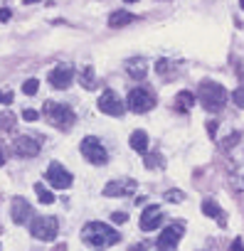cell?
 Listing matches in <instances>:
<instances>
[{"instance_id": "31", "label": "cell", "mask_w": 244, "mask_h": 251, "mask_svg": "<svg viewBox=\"0 0 244 251\" xmlns=\"http://www.w3.org/2000/svg\"><path fill=\"white\" fill-rule=\"evenodd\" d=\"M232 251H244V246H242V239H234V241H232Z\"/></svg>"}, {"instance_id": "23", "label": "cell", "mask_w": 244, "mask_h": 251, "mask_svg": "<svg viewBox=\"0 0 244 251\" xmlns=\"http://www.w3.org/2000/svg\"><path fill=\"white\" fill-rule=\"evenodd\" d=\"M165 200H168V202H183L185 197H183L180 190H170V192H165Z\"/></svg>"}, {"instance_id": "9", "label": "cell", "mask_w": 244, "mask_h": 251, "mask_svg": "<svg viewBox=\"0 0 244 251\" xmlns=\"http://www.w3.org/2000/svg\"><path fill=\"white\" fill-rule=\"evenodd\" d=\"M45 177H47V182H50L52 187H57V190H67V187L72 185V180H74V177L69 175V170H64L59 163H50Z\"/></svg>"}, {"instance_id": "2", "label": "cell", "mask_w": 244, "mask_h": 251, "mask_svg": "<svg viewBox=\"0 0 244 251\" xmlns=\"http://www.w3.org/2000/svg\"><path fill=\"white\" fill-rule=\"evenodd\" d=\"M42 116L50 126L59 131H69L74 126V111L67 106V103H57V101H45L42 106Z\"/></svg>"}, {"instance_id": "22", "label": "cell", "mask_w": 244, "mask_h": 251, "mask_svg": "<svg viewBox=\"0 0 244 251\" xmlns=\"http://www.w3.org/2000/svg\"><path fill=\"white\" fill-rule=\"evenodd\" d=\"M37 89H40V81H37V79H27V81L23 84V94H27V96H35Z\"/></svg>"}, {"instance_id": "33", "label": "cell", "mask_w": 244, "mask_h": 251, "mask_svg": "<svg viewBox=\"0 0 244 251\" xmlns=\"http://www.w3.org/2000/svg\"><path fill=\"white\" fill-rule=\"evenodd\" d=\"M5 165V155H3V148H0V168Z\"/></svg>"}, {"instance_id": "8", "label": "cell", "mask_w": 244, "mask_h": 251, "mask_svg": "<svg viewBox=\"0 0 244 251\" xmlns=\"http://www.w3.org/2000/svg\"><path fill=\"white\" fill-rule=\"evenodd\" d=\"M96 106H99V111L101 113H108V116H121V113H124V101H121L111 89H106L101 96H99V101H96Z\"/></svg>"}, {"instance_id": "3", "label": "cell", "mask_w": 244, "mask_h": 251, "mask_svg": "<svg viewBox=\"0 0 244 251\" xmlns=\"http://www.w3.org/2000/svg\"><path fill=\"white\" fill-rule=\"evenodd\" d=\"M197 101L205 106V111H219L227 103V89L217 81H202L197 89Z\"/></svg>"}, {"instance_id": "11", "label": "cell", "mask_w": 244, "mask_h": 251, "mask_svg": "<svg viewBox=\"0 0 244 251\" xmlns=\"http://www.w3.org/2000/svg\"><path fill=\"white\" fill-rule=\"evenodd\" d=\"M72 81H74V69H72V64H57V67L50 72V84H52L54 89H67Z\"/></svg>"}, {"instance_id": "7", "label": "cell", "mask_w": 244, "mask_h": 251, "mask_svg": "<svg viewBox=\"0 0 244 251\" xmlns=\"http://www.w3.org/2000/svg\"><path fill=\"white\" fill-rule=\"evenodd\" d=\"M42 148V138L40 133H32V136H18L13 141V151L20 155V158H35Z\"/></svg>"}, {"instance_id": "18", "label": "cell", "mask_w": 244, "mask_h": 251, "mask_svg": "<svg viewBox=\"0 0 244 251\" xmlns=\"http://www.w3.org/2000/svg\"><path fill=\"white\" fill-rule=\"evenodd\" d=\"M202 212H205L207 217L217 219V222H219V226H224V224H227V219H224V212L219 209V204H217V202H212V200H205V202H202Z\"/></svg>"}, {"instance_id": "36", "label": "cell", "mask_w": 244, "mask_h": 251, "mask_svg": "<svg viewBox=\"0 0 244 251\" xmlns=\"http://www.w3.org/2000/svg\"><path fill=\"white\" fill-rule=\"evenodd\" d=\"M126 3H138V0H126Z\"/></svg>"}, {"instance_id": "26", "label": "cell", "mask_w": 244, "mask_h": 251, "mask_svg": "<svg viewBox=\"0 0 244 251\" xmlns=\"http://www.w3.org/2000/svg\"><path fill=\"white\" fill-rule=\"evenodd\" d=\"M23 118L32 123V121H37V118H40V113H37V111H32V108H25V111H23Z\"/></svg>"}, {"instance_id": "20", "label": "cell", "mask_w": 244, "mask_h": 251, "mask_svg": "<svg viewBox=\"0 0 244 251\" xmlns=\"http://www.w3.org/2000/svg\"><path fill=\"white\" fill-rule=\"evenodd\" d=\"M35 195H37V200H40L42 204H52V202H54V195H52L42 182H35Z\"/></svg>"}, {"instance_id": "1", "label": "cell", "mask_w": 244, "mask_h": 251, "mask_svg": "<svg viewBox=\"0 0 244 251\" xmlns=\"http://www.w3.org/2000/svg\"><path fill=\"white\" fill-rule=\"evenodd\" d=\"M118 239H121V234L116 229H111L108 224H104V222H89L81 229V241L94 246V249L113 246V244H118Z\"/></svg>"}, {"instance_id": "24", "label": "cell", "mask_w": 244, "mask_h": 251, "mask_svg": "<svg viewBox=\"0 0 244 251\" xmlns=\"http://www.w3.org/2000/svg\"><path fill=\"white\" fill-rule=\"evenodd\" d=\"M161 163H163V160H161V155H158V153H153L151 158H146V168H158Z\"/></svg>"}, {"instance_id": "6", "label": "cell", "mask_w": 244, "mask_h": 251, "mask_svg": "<svg viewBox=\"0 0 244 251\" xmlns=\"http://www.w3.org/2000/svg\"><path fill=\"white\" fill-rule=\"evenodd\" d=\"M126 106L134 113H148L156 106V96L148 89H131L129 91V99H126Z\"/></svg>"}, {"instance_id": "29", "label": "cell", "mask_w": 244, "mask_h": 251, "mask_svg": "<svg viewBox=\"0 0 244 251\" xmlns=\"http://www.w3.org/2000/svg\"><path fill=\"white\" fill-rule=\"evenodd\" d=\"M0 103H8V106H10V103H13V91H10V94L0 91Z\"/></svg>"}, {"instance_id": "30", "label": "cell", "mask_w": 244, "mask_h": 251, "mask_svg": "<svg viewBox=\"0 0 244 251\" xmlns=\"http://www.w3.org/2000/svg\"><path fill=\"white\" fill-rule=\"evenodd\" d=\"M131 251H153V249H151L148 244H134V246H131Z\"/></svg>"}, {"instance_id": "35", "label": "cell", "mask_w": 244, "mask_h": 251, "mask_svg": "<svg viewBox=\"0 0 244 251\" xmlns=\"http://www.w3.org/2000/svg\"><path fill=\"white\" fill-rule=\"evenodd\" d=\"M30 3H40V0H25V5H30Z\"/></svg>"}, {"instance_id": "21", "label": "cell", "mask_w": 244, "mask_h": 251, "mask_svg": "<svg viewBox=\"0 0 244 251\" xmlns=\"http://www.w3.org/2000/svg\"><path fill=\"white\" fill-rule=\"evenodd\" d=\"M79 81H81V86H84V89H91V86H94V69H91V67H86V69L81 72V79H79Z\"/></svg>"}, {"instance_id": "17", "label": "cell", "mask_w": 244, "mask_h": 251, "mask_svg": "<svg viewBox=\"0 0 244 251\" xmlns=\"http://www.w3.org/2000/svg\"><path fill=\"white\" fill-rule=\"evenodd\" d=\"M129 146H131L136 153H146V151H148V133H146V131H134L131 138H129Z\"/></svg>"}, {"instance_id": "25", "label": "cell", "mask_w": 244, "mask_h": 251, "mask_svg": "<svg viewBox=\"0 0 244 251\" xmlns=\"http://www.w3.org/2000/svg\"><path fill=\"white\" fill-rule=\"evenodd\" d=\"M232 99H234V103H237L239 108H244V89H237V91L232 94Z\"/></svg>"}, {"instance_id": "16", "label": "cell", "mask_w": 244, "mask_h": 251, "mask_svg": "<svg viewBox=\"0 0 244 251\" xmlns=\"http://www.w3.org/2000/svg\"><path fill=\"white\" fill-rule=\"evenodd\" d=\"M134 18H136V15H131L129 10H116V13H111V15H108V27L118 30V27H124V25L134 23Z\"/></svg>"}, {"instance_id": "34", "label": "cell", "mask_w": 244, "mask_h": 251, "mask_svg": "<svg viewBox=\"0 0 244 251\" xmlns=\"http://www.w3.org/2000/svg\"><path fill=\"white\" fill-rule=\"evenodd\" d=\"M64 249H67L64 244H59V246H54V251H64Z\"/></svg>"}, {"instance_id": "10", "label": "cell", "mask_w": 244, "mask_h": 251, "mask_svg": "<svg viewBox=\"0 0 244 251\" xmlns=\"http://www.w3.org/2000/svg\"><path fill=\"white\" fill-rule=\"evenodd\" d=\"M183 234H185V226L180 224V222H175V224H168L163 231H161V236H158V249L161 251H165V249H173L180 239H183Z\"/></svg>"}, {"instance_id": "13", "label": "cell", "mask_w": 244, "mask_h": 251, "mask_svg": "<svg viewBox=\"0 0 244 251\" xmlns=\"http://www.w3.org/2000/svg\"><path fill=\"white\" fill-rule=\"evenodd\" d=\"M136 192V180H111L104 187L106 197H129Z\"/></svg>"}, {"instance_id": "4", "label": "cell", "mask_w": 244, "mask_h": 251, "mask_svg": "<svg viewBox=\"0 0 244 251\" xmlns=\"http://www.w3.org/2000/svg\"><path fill=\"white\" fill-rule=\"evenodd\" d=\"M79 151H81V155H84L91 165H104V163L108 160V153H106V148L101 146V141H99L96 136H86V138L79 143Z\"/></svg>"}, {"instance_id": "28", "label": "cell", "mask_w": 244, "mask_h": 251, "mask_svg": "<svg viewBox=\"0 0 244 251\" xmlns=\"http://www.w3.org/2000/svg\"><path fill=\"white\" fill-rule=\"evenodd\" d=\"M10 18H13V13L8 8H0V23H8Z\"/></svg>"}, {"instance_id": "14", "label": "cell", "mask_w": 244, "mask_h": 251, "mask_svg": "<svg viewBox=\"0 0 244 251\" xmlns=\"http://www.w3.org/2000/svg\"><path fill=\"white\" fill-rule=\"evenodd\" d=\"M161 224H163V209H161L158 204L146 207L143 214H141V229H143V231H153V229H158Z\"/></svg>"}, {"instance_id": "32", "label": "cell", "mask_w": 244, "mask_h": 251, "mask_svg": "<svg viewBox=\"0 0 244 251\" xmlns=\"http://www.w3.org/2000/svg\"><path fill=\"white\" fill-rule=\"evenodd\" d=\"M207 131L215 136V131H217V123H215V121H210V123H207Z\"/></svg>"}, {"instance_id": "12", "label": "cell", "mask_w": 244, "mask_h": 251, "mask_svg": "<svg viewBox=\"0 0 244 251\" xmlns=\"http://www.w3.org/2000/svg\"><path fill=\"white\" fill-rule=\"evenodd\" d=\"M10 217H13L15 224H27L30 217H32L30 202L25 197H13V202H10Z\"/></svg>"}, {"instance_id": "5", "label": "cell", "mask_w": 244, "mask_h": 251, "mask_svg": "<svg viewBox=\"0 0 244 251\" xmlns=\"http://www.w3.org/2000/svg\"><path fill=\"white\" fill-rule=\"evenodd\" d=\"M59 231V222L54 217H35L30 224V234L40 241H52Z\"/></svg>"}, {"instance_id": "15", "label": "cell", "mask_w": 244, "mask_h": 251, "mask_svg": "<svg viewBox=\"0 0 244 251\" xmlns=\"http://www.w3.org/2000/svg\"><path fill=\"white\" fill-rule=\"evenodd\" d=\"M126 72H129L131 79H146V74H148V62H146L143 57H131V59L126 62Z\"/></svg>"}, {"instance_id": "27", "label": "cell", "mask_w": 244, "mask_h": 251, "mask_svg": "<svg viewBox=\"0 0 244 251\" xmlns=\"http://www.w3.org/2000/svg\"><path fill=\"white\" fill-rule=\"evenodd\" d=\"M111 219H113L116 224H121V222H126V219H129V214H126V212H113Z\"/></svg>"}, {"instance_id": "19", "label": "cell", "mask_w": 244, "mask_h": 251, "mask_svg": "<svg viewBox=\"0 0 244 251\" xmlns=\"http://www.w3.org/2000/svg\"><path fill=\"white\" fill-rule=\"evenodd\" d=\"M192 103H195V94H190V91H180L178 99H175V108L178 111H190Z\"/></svg>"}]
</instances>
